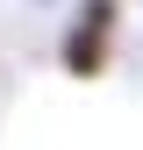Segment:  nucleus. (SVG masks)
I'll return each mask as SVG.
<instances>
[{
  "label": "nucleus",
  "mask_w": 143,
  "mask_h": 150,
  "mask_svg": "<svg viewBox=\"0 0 143 150\" xmlns=\"http://www.w3.org/2000/svg\"><path fill=\"white\" fill-rule=\"evenodd\" d=\"M115 50H122V0H72V14L57 29V71L93 86L115 71Z\"/></svg>",
  "instance_id": "nucleus-1"
}]
</instances>
